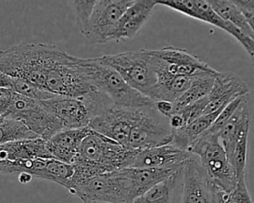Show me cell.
I'll list each match as a JSON object with an SVG mask.
<instances>
[{
    "mask_svg": "<svg viewBox=\"0 0 254 203\" xmlns=\"http://www.w3.org/2000/svg\"><path fill=\"white\" fill-rule=\"evenodd\" d=\"M41 102L59 120L63 129L88 127L92 115L84 96L67 97L54 95Z\"/></svg>",
    "mask_w": 254,
    "mask_h": 203,
    "instance_id": "13",
    "label": "cell"
},
{
    "mask_svg": "<svg viewBox=\"0 0 254 203\" xmlns=\"http://www.w3.org/2000/svg\"><path fill=\"white\" fill-rule=\"evenodd\" d=\"M190 152L198 158L212 189L230 192L237 179L217 135L203 133L190 147Z\"/></svg>",
    "mask_w": 254,
    "mask_h": 203,
    "instance_id": "5",
    "label": "cell"
},
{
    "mask_svg": "<svg viewBox=\"0 0 254 203\" xmlns=\"http://www.w3.org/2000/svg\"><path fill=\"white\" fill-rule=\"evenodd\" d=\"M180 172L181 171L175 172L167 179L152 186L143 194L135 198L132 203H171L172 193Z\"/></svg>",
    "mask_w": 254,
    "mask_h": 203,
    "instance_id": "23",
    "label": "cell"
},
{
    "mask_svg": "<svg viewBox=\"0 0 254 203\" xmlns=\"http://www.w3.org/2000/svg\"><path fill=\"white\" fill-rule=\"evenodd\" d=\"M207 103H208V97L205 96L197 100L196 102L180 109L177 112L183 117V119L187 124H190L202 115Z\"/></svg>",
    "mask_w": 254,
    "mask_h": 203,
    "instance_id": "30",
    "label": "cell"
},
{
    "mask_svg": "<svg viewBox=\"0 0 254 203\" xmlns=\"http://www.w3.org/2000/svg\"><path fill=\"white\" fill-rule=\"evenodd\" d=\"M84 59L94 90L104 95L112 105L124 108H142L154 104L153 100L132 88L114 69L98 57Z\"/></svg>",
    "mask_w": 254,
    "mask_h": 203,
    "instance_id": "3",
    "label": "cell"
},
{
    "mask_svg": "<svg viewBox=\"0 0 254 203\" xmlns=\"http://www.w3.org/2000/svg\"><path fill=\"white\" fill-rule=\"evenodd\" d=\"M249 131L245 132L238 140L233 152L229 158V163L233 169L237 181L241 178H245V166L247 160V144H248Z\"/></svg>",
    "mask_w": 254,
    "mask_h": 203,
    "instance_id": "27",
    "label": "cell"
},
{
    "mask_svg": "<svg viewBox=\"0 0 254 203\" xmlns=\"http://www.w3.org/2000/svg\"><path fill=\"white\" fill-rule=\"evenodd\" d=\"M89 132L90 128L88 127L79 129H63L48 141L67 152L76 154L83 139L88 135Z\"/></svg>",
    "mask_w": 254,
    "mask_h": 203,
    "instance_id": "25",
    "label": "cell"
},
{
    "mask_svg": "<svg viewBox=\"0 0 254 203\" xmlns=\"http://www.w3.org/2000/svg\"><path fill=\"white\" fill-rule=\"evenodd\" d=\"M182 171L184 181L181 203H211V187L198 158L192 155L184 164Z\"/></svg>",
    "mask_w": 254,
    "mask_h": 203,
    "instance_id": "15",
    "label": "cell"
},
{
    "mask_svg": "<svg viewBox=\"0 0 254 203\" xmlns=\"http://www.w3.org/2000/svg\"><path fill=\"white\" fill-rule=\"evenodd\" d=\"M71 6L74 9L76 20L78 23V27L80 32L82 33L86 28L89 17L91 15L94 2L93 0H80V1H70Z\"/></svg>",
    "mask_w": 254,
    "mask_h": 203,
    "instance_id": "29",
    "label": "cell"
},
{
    "mask_svg": "<svg viewBox=\"0 0 254 203\" xmlns=\"http://www.w3.org/2000/svg\"><path fill=\"white\" fill-rule=\"evenodd\" d=\"M150 51L155 57L156 72L192 76L200 72L215 71L207 62L186 49L169 46L159 50H150Z\"/></svg>",
    "mask_w": 254,
    "mask_h": 203,
    "instance_id": "11",
    "label": "cell"
},
{
    "mask_svg": "<svg viewBox=\"0 0 254 203\" xmlns=\"http://www.w3.org/2000/svg\"><path fill=\"white\" fill-rule=\"evenodd\" d=\"M52 159L46 146V141L41 138L20 140L0 146V161Z\"/></svg>",
    "mask_w": 254,
    "mask_h": 203,
    "instance_id": "20",
    "label": "cell"
},
{
    "mask_svg": "<svg viewBox=\"0 0 254 203\" xmlns=\"http://www.w3.org/2000/svg\"><path fill=\"white\" fill-rule=\"evenodd\" d=\"M0 89H1V88H0Z\"/></svg>",
    "mask_w": 254,
    "mask_h": 203,
    "instance_id": "36",
    "label": "cell"
},
{
    "mask_svg": "<svg viewBox=\"0 0 254 203\" xmlns=\"http://www.w3.org/2000/svg\"><path fill=\"white\" fill-rule=\"evenodd\" d=\"M70 193L82 202L132 203L136 198L129 168L94 176L74 187Z\"/></svg>",
    "mask_w": 254,
    "mask_h": 203,
    "instance_id": "6",
    "label": "cell"
},
{
    "mask_svg": "<svg viewBox=\"0 0 254 203\" xmlns=\"http://www.w3.org/2000/svg\"><path fill=\"white\" fill-rule=\"evenodd\" d=\"M82 203H106V202H95V201H83Z\"/></svg>",
    "mask_w": 254,
    "mask_h": 203,
    "instance_id": "35",
    "label": "cell"
},
{
    "mask_svg": "<svg viewBox=\"0 0 254 203\" xmlns=\"http://www.w3.org/2000/svg\"><path fill=\"white\" fill-rule=\"evenodd\" d=\"M20 172L32 177L53 181L67 189L73 174V166L55 159H31L24 160L20 165Z\"/></svg>",
    "mask_w": 254,
    "mask_h": 203,
    "instance_id": "18",
    "label": "cell"
},
{
    "mask_svg": "<svg viewBox=\"0 0 254 203\" xmlns=\"http://www.w3.org/2000/svg\"><path fill=\"white\" fill-rule=\"evenodd\" d=\"M18 175H19V177H18L19 181H20L21 183H23V184L29 183V182L31 181V179H32V176L29 175V174H27V173H20V174H18Z\"/></svg>",
    "mask_w": 254,
    "mask_h": 203,
    "instance_id": "34",
    "label": "cell"
},
{
    "mask_svg": "<svg viewBox=\"0 0 254 203\" xmlns=\"http://www.w3.org/2000/svg\"><path fill=\"white\" fill-rule=\"evenodd\" d=\"M233 4L242 13L250 26L253 27L254 19V1L253 0H232Z\"/></svg>",
    "mask_w": 254,
    "mask_h": 203,
    "instance_id": "31",
    "label": "cell"
},
{
    "mask_svg": "<svg viewBox=\"0 0 254 203\" xmlns=\"http://www.w3.org/2000/svg\"><path fill=\"white\" fill-rule=\"evenodd\" d=\"M138 152L90 129L78 149L76 157L94 165L103 174L131 167Z\"/></svg>",
    "mask_w": 254,
    "mask_h": 203,
    "instance_id": "4",
    "label": "cell"
},
{
    "mask_svg": "<svg viewBox=\"0 0 254 203\" xmlns=\"http://www.w3.org/2000/svg\"><path fill=\"white\" fill-rule=\"evenodd\" d=\"M172 130L168 119L161 116L154 104L139 108L131 128L127 148L134 151L146 150L171 143Z\"/></svg>",
    "mask_w": 254,
    "mask_h": 203,
    "instance_id": "8",
    "label": "cell"
},
{
    "mask_svg": "<svg viewBox=\"0 0 254 203\" xmlns=\"http://www.w3.org/2000/svg\"><path fill=\"white\" fill-rule=\"evenodd\" d=\"M208 4L221 19L233 25L245 36L253 39V27L250 26L242 13L233 4L232 0H208Z\"/></svg>",
    "mask_w": 254,
    "mask_h": 203,
    "instance_id": "22",
    "label": "cell"
},
{
    "mask_svg": "<svg viewBox=\"0 0 254 203\" xmlns=\"http://www.w3.org/2000/svg\"><path fill=\"white\" fill-rule=\"evenodd\" d=\"M133 0H97L89 17L86 28L81 33L91 43H107L124 11Z\"/></svg>",
    "mask_w": 254,
    "mask_h": 203,
    "instance_id": "12",
    "label": "cell"
},
{
    "mask_svg": "<svg viewBox=\"0 0 254 203\" xmlns=\"http://www.w3.org/2000/svg\"><path fill=\"white\" fill-rule=\"evenodd\" d=\"M193 154L171 143L141 150L137 152L132 168L182 169Z\"/></svg>",
    "mask_w": 254,
    "mask_h": 203,
    "instance_id": "14",
    "label": "cell"
},
{
    "mask_svg": "<svg viewBox=\"0 0 254 203\" xmlns=\"http://www.w3.org/2000/svg\"><path fill=\"white\" fill-rule=\"evenodd\" d=\"M247 99H243L230 119L218 132V140L229 160L240 137L250 129V116L247 110Z\"/></svg>",
    "mask_w": 254,
    "mask_h": 203,
    "instance_id": "19",
    "label": "cell"
},
{
    "mask_svg": "<svg viewBox=\"0 0 254 203\" xmlns=\"http://www.w3.org/2000/svg\"><path fill=\"white\" fill-rule=\"evenodd\" d=\"M114 69L132 88L154 101L158 82L155 57L148 49L98 57Z\"/></svg>",
    "mask_w": 254,
    "mask_h": 203,
    "instance_id": "2",
    "label": "cell"
},
{
    "mask_svg": "<svg viewBox=\"0 0 254 203\" xmlns=\"http://www.w3.org/2000/svg\"><path fill=\"white\" fill-rule=\"evenodd\" d=\"M68 55L55 45L21 43L0 51V71L43 89L50 73Z\"/></svg>",
    "mask_w": 254,
    "mask_h": 203,
    "instance_id": "1",
    "label": "cell"
},
{
    "mask_svg": "<svg viewBox=\"0 0 254 203\" xmlns=\"http://www.w3.org/2000/svg\"><path fill=\"white\" fill-rule=\"evenodd\" d=\"M138 111L139 108L107 105L90 119L88 128L127 148L129 134Z\"/></svg>",
    "mask_w": 254,
    "mask_h": 203,
    "instance_id": "10",
    "label": "cell"
},
{
    "mask_svg": "<svg viewBox=\"0 0 254 203\" xmlns=\"http://www.w3.org/2000/svg\"><path fill=\"white\" fill-rule=\"evenodd\" d=\"M154 107L161 116L167 119H169L175 113L173 102H169L166 100H157L154 102Z\"/></svg>",
    "mask_w": 254,
    "mask_h": 203,
    "instance_id": "32",
    "label": "cell"
},
{
    "mask_svg": "<svg viewBox=\"0 0 254 203\" xmlns=\"http://www.w3.org/2000/svg\"><path fill=\"white\" fill-rule=\"evenodd\" d=\"M246 96H240V97H236L235 99H233L232 101H230L227 105H225L221 111L219 112V114L217 115V117L215 118V120L213 121V123L211 124V126L204 132L205 134L208 135H217L218 132L221 130V128L227 123V121L230 119V117L232 116V114L234 113V111L236 110V108L238 107V105L241 103V101L243 99H245Z\"/></svg>",
    "mask_w": 254,
    "mask_h": 203,
    "instance_id": "28",
    "label": "cell"
},
{
    "mask_svg": "<svg viewBox=\"0 0 254 203\" xmlns=\"http://www.w3.org/2000/svg\"><path fill=\"white\" fill-rule=\"evenodd\" d=\"M216 73H217V70L213 72L199 73L193 79L190 87L179 98H177V100L173 102L175 112L207 96L212 88L214 76Z\"/></svg>",
    "mask_w": 254,
    "mask_h": 203,
    "instance_id": "21",
    "label": "cell"
},
{
    "mask_svg": "<svg viewBox=\"0 0 254 203\" xmlns=\"http://www.w3.org/2000/svg\"><path fill=\"white\" fill-rule=\"evenodd\" d=\"M157 5H163L174 11L180 12L190 18L205 22L212 26H215L229 35L233 36L245 49L249 54L250 59L254 56V39H251L242 34L237 28L230 23L221 19L210 7L208 1L204 0H159Z\"/></svg>",
    "mask_w": 254,
    "mask_h": 203,
    "instance_id": "9",
    "label": "cell"
},
{
    "mask_svg": "<svg viewBox=\"0 0 254 203\" xmlns=\"http://www.w3.org/2000/svg\"><path fill=\"white\" fill-rule=\"evenodd\" d=\"M156 5L157 1L154 0L133 1L119 18L108 38V42L111 40H127L135 37L150 18Z\"/></svg>",
    "mask_w": 254,
    "mask_h": 203,
    "instance_id": "17",
    "label": "cell"
},
{
    "mask_svg": "<svg viewBox=\"0 0 254 203\" xmlns=\"http://www.w3.org/2000/svg\"><path fill=\"white\" fill-rule=\"evenodd\" d=\"M211 192V203H252L245 178L239 179L234 189L230 192H224L212 188Z\"/></svg>",
    "mask_w": 254,
    "mask_h": 203,
    "instance_id": "26",
    "label": "cell"
},
{
    "mask_svg": "<svg viewBox=\"0 0 254 203\" xmlns=\"http://www.w3.org/2000/svg\"><path fill=\"white\" fill-rule=\"evenodd\" d=\"M21 122L38 138L50 140L63 130L59 120L51 114L40 100L13 93L11 103L4 115Z\"/></svg>",
    "mask_w": 254,
    "mask_h": 203,
    "instance_id": "7",
    "label": "cell"
},
{
    "mask_svg": "<svg viewBox=\"0 0 254 203\" xmlns=\"http://www.w3.org/2000/svg\"><path fill=\"white\" fill-rule=\"evenodd\" d=\"M38 138L21 122L0 116V146L20 141Z\"/></svg>",
    "mask_w": 254,
    "mask_h": 203,
    "instance_id": "24",
    "label": "cell"
},
{
    "mask_svg": "<svg viewBox=\"0 0 254 203\" xmlns=\"http://www.w3.org/2000/svg\"><path fill=\"white\" fill-rule=\"evenodd\" d=\"M13 92L7 89H0V116L4 115L7 111L11 100H12Z\"/></svg>",
    "mask_w": 254,
    "mask_h": 203,
    "instance_id": "33",
    "label": "cell"
},
{
    "mask_svg": "<svg viewBox=\"0 0 254 203\" xmlns=\"http://www.w3.org/2000/svg\"><path fill=\"white\" fill-rule=\"evenodd\" d=\"M248 92V86L238 75L233 72L217 71L212 88L207 95L208 103L202 115L217 111L236 97L246 96Z\"/></svg>",
    "mask_w": 254,
    "mask_h": 203,
    "instance_id": "16",
    "label": "cell"
}]
</instances>
